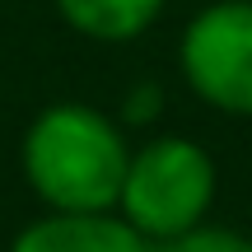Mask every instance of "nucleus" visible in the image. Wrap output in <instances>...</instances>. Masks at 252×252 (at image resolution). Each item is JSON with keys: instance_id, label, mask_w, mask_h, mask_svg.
<instances>
[{"instance_id": "f257e3e1", "label": "nucleus", "mask_w": 252, "mask_h": 252, "mask_svg": "<svg viewBox=\"0 0 252 252\" xmlns=\"http://www.w3.org/2000/svg\"><path fill=\"white\" fill-rule=\"evenodd\" d=\"M126 159V126L84 98L47 103L19 140V173L42 210H117Z\"/></svg>"}, {"instance_id": "f03ea898", "label": "nucleus", "mask_w": 252, "mask_h": 252, "mask_svg": "<svg viewBox=\"0 0 252 252\" xmlns=\"http://www.w3.org/2000/svg\"><path fill=\"white\" fill-rule=\"evenodd\" d=\"M215 196H220L215 154L191 135L159 131L131 145L117 191V215L145 243H163V238H178L206 224L215 210Z\"/></svg>"}, {"instance_id": "7ed1b4c3", "label": "nucleus", "mask_w": 252, "mask_h": 252, "mask_svg": "<svg viewBox=\"0 0 252 252\" xmlns=\"http://www.w3.org/2000/svg\"><path fill=\"white\" fill-rule=\"evenodd\" d=\"M178 70L191 98L224 117H252V0H210L182 24Z\"/></svg>"}, {"instance_id": "20e7f679", "label": "nucleus", "mask_w": 252, "mask_h": 252, "mask_svg": "<svg viewBox=\"0 0 252 252\" xmlns=\"http://www.w3.org/2000/svg\"><path fill=\"white\" fill-rule=\"evenodd\" d=\"M9 252H150L117 210H42L14 234Z\"/></svg>"}, {"instance_id": "39448f33", "label": "nucleus", "mask_w": 252, "mask_h": 252, "mask_svg": "<svg viewBox=\"0 0 252 252\" xmlns=\"http://www.w3.org/2000/svg\"><path fill=\"white\" fill-rule=\"evenodd\" d=\"M61 24L89 42H135L145 37L168 0H52Z\"/></svg>"}, {"instance_id": "423d86ee", "label": "nucleus", "mask_w": 252, "mask_h": 252, "mask_svg": "<svg viewBox=\"0 0 252 252\" xmlns=\"http://www.w3.org/2000/svg\"><path fill=\"white\" fill-rule=\"evenodd\" d=\"M150 252H252V234H243V229H234V224L206 220V224L187 229V234H178V238L150 243Z\"/></svg>"}, {"instance_id": "0eeeda50", "label": "nucleus", "mask_w": 252, "mask_h": 252, "mask_svg": "<svg viewBox=\"0 0 252 252\" xmlns=\"http://www.w3.org/2000/svg\"><path fill=\"white\" fill-rule=\"evenodd\" d=\"M159 108H163V89L159 84H131L126 89V98H122V108L112 112L126 131H140V126H150L154 117H159Z\"/></svg>"}]
</instances>
